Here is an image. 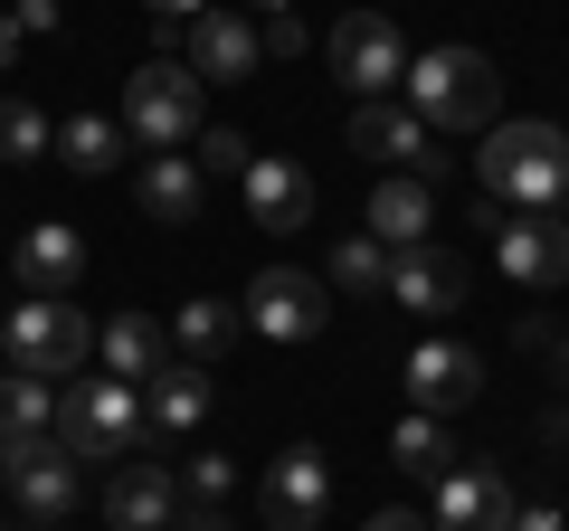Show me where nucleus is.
<instances>
[{"label": "nucleus", "mask_w": 569, "mask_h": 531, "mask_svg": "<svg viewBox=\"0 0 569 531\" xmlns=\"http://www.w3.org/2000/svg\"><path fill=\"white\" fill-rule=\"evenodd\" d=\"M133 200H142V219L190 228V219L209 209V171L190 162V152H152V162H142V181H133Z\"/></svg>", "instance_id": "obj_18"}, {"label": "nucleus", "mask_w": 569, "mask_h": 531, "mask_svg": "<svg viewBox=\"0 0 569 531\" xmlns=\"http://www.w3.org/2000/svg\"><path fill=\"white\" fill-rule=\"evenodd\" d=\"M389 455H399L408 474H427V484H437V474H447V455H456V447H447V428H437V418H427V409H408L399 428H389Z\"/></svg>", "instance_id": "obj_27"}, {"label": "nucleus", "mask_w": 569, "mask_h": 531, "mask_svg": "<svg viewBox=\"0 0 569 531\" xmlns=\"http://www.w3.org/2000/svg\"><path fill=\"white\" fill-rule=\"evenodd\" d=\"M142 409H133V380H67L58 389V447L77 455V465H104V455H133L142 447Z\"/></svg>", "instance_id": "obj_5"}, {"label": "nucleus", "mask_w": 569, "mask_h": 531, "mask_svg": "<svg viewBox=\"0 0 569 531\" xmlns=\"http://www.w3.org/2000/svg\"><path fill=\"white\" fill-rule=\"evenodd\" d=\"M123 152H133L123 114H67V123H58V162H67V171H86V181H104Z\"/></svg>", "instance_id": "obj_24"}, {"label": "nucleus", "mask_w": 569, "mask_h": 531, "mask_svg": "<svg viewBox=\"0 0 569 531\" xmlns=\"http://www.w3.org/2000/svg\"><path fill=\"white\" fill-rule=\"evenodd\" d=\"M48 152H58V123H48V104L10 96V104H0V162H48Z\"/></svg>", "instance_id": "obj_25"}, {"label": "nucleus", "mask_w": 569, "mask_h": 531, "mask_svg": "<svg viewBox=\"0 0 569 531\" xmlns=\"http://www.w3.org/2000/svg\"><path fill=\"white\" fill-rule=\"evenodd\" d=\"M238 332H247V304H228V294H190V304L171 313V351H181V361H219Z\"/></svg>", "instance_id": "obj_23"}, {"label": "nucleus", "mask_w": 569, "mask_h": 531, "mask_svg": "<svg viewBox=\"0 0 569 531\" xmlns=\"http://www.w3.org/2000/svg\"><path fill=\"white\" fill-rule=\"evenodd\" d=\"M190 162H200V171H247V162H257V152H247V133H228V123H209V133H200V152H190Z\"/></svg>", "instance_id": "obj_30"}, {"label": "nucleus", "mask_w": 569, "mask_h": 531, "mask_svg": "<svg viewBox=\"0 0 569 531\" xmlns=\"http://www.w3.org/2000/svg\"><path fill=\"white\" fill-rule=\"evenodd\" d=\"M238 181H247V219H257V228H276V238L313 228V171H305V162H284V152H257Z\"/></svg>", "instance_id": "obj_13"}, {"label": "nucleus", "mask_w": 569, "mask_h": 531, "mask_svg": "<svg viewBox=\"0 0 569 531\" xmlns=\"http://www.w3.org/2000/svg\"><path fill=\"white\" fill-rule=\"evenodd\" d=\"M475 389H485V361H475L466 342H418V351H408V399H418L427 418L466 409Z\"/></svg>", "instance_id": "obj_15"}, {"label": "nucleus", "mask_w": 569, "mask_h": 531, "mask_svg": "<svg viewBox=\"0 0 569 531\" xmlns=\"http://www.w3.org/2000/svg\"><path fill=\"white\" fill-rule=\"evenodd\" d=\"M10 20H20L29 39H48V29H58V0H20V10H10Z\"/></svg>", "instance_id": "obj_34"}, {"label": "nucleus", "mask_w": 569, "mask_h": 531, "mask_svg": "<svg viewBox=\"0 0 569 531\" xmlns=\"http://www.w3.org/2000/svg\"><path fill=\"white\" fill-rule=\"evenodd\" d=\"M257 10H266V20H276V10H295V0H257Z\"/></svg>", "instance_id": "obj_38"}, {"label": "nucleus", "mask_w": 569, "mask_h": 531, "mask_svg": "<svg viewBox=\"0 0 569 531\" xmlns=\"http://www.w3.org/2000/svg\"><path fill=\"white\" fill-rule=\"evenodd\" d=\"M370 238H380L389 257H408V247H437V190L408 181V171H389V181L370 190Z\"/></svg>", "instance_id": "obj_16"}, {"label": "nucleus", "mask_w": 569, "mask_h": 531, "mask_svg": "<svg viewBox=\"0 0 569 531\" xmlns=\"http://www.w3.org/2000/svg\"><path fill=\"white\" fill-rule=\"evenodd\" d=\"M257 20H238V10H200L190 20V77H209V86H247L257 77Z\"/></svg>", "instance_id": "obj_14"}, {"label": "nucleus", "mask_w": 569, "mask_h": 531, "mask_svg": "<svg viewBox=\"0 0 569 531\" xmlns=\"http://www.w3.org/2000/svg\"><path fill=\"white\" fill-rule=\"evenodd\" d=\"M257 48H266V58H305V29H295V10H276V20L257 29Z\"/></svg>", "instance_id": "obj_31"}, {"label": "nucleus", "mask_w": 569, "mask_h": 531, "mask_svg": "<svg viewBox=\"0 0 569 531\" xmlns=\"http://www.w3.org/2000/svg\"><path fill=\"white\" fill-rule=\"evenodd\" d=\"M181 493H190L200 512H219L228 493H238V465H228V455H190V465H181Z\"/></svg>", "instance_id": "obj_29"}, {"label": "nucleus", "mask_w": 569, "mask_h": 531, "mask_svg": "<svg viewBox=\"0 0 569 531\" xmlns=\"http://www.w3.org/2000/svg\"><path fill=\"white\" fill-rule=\"evenodd\" d=\"M389 294H399L408 313H456L466 304V266H456L447 247H408V257H389Z\"/></svg>", "instance_id": "obj_21"}, {"label": "nucleus", "mask_w": 569, "mask_h": 531, "mask_svg": "<svg viewBox=\"0 0 569 531\" xmlns=\"http://www.w3.org/2000/svg\"><path fill=\"white\" fill-rule=\"evenodd\" d=\"M96 351H104V370H114V380H133V389H142L152 370L171 361V332L152 323V313H114V323L96 332Z\"/></svg>", "instance_id": "obj_22"}, {"label": "nucleus", "mask_w": 569, "mask_h": 531, "mask_svg": "<svg viewBox=\"0 0 569 531\" xmlns=\"http://www.w3.org/2000/svg\"><path fill=\"white\" fill-rule=\"evenodd\" d=\"M171 531H228V522H219V512H200V522H171Z\"/></svg>", "instance_id": "obj_37"}, {"label": "nucleus", "mask_w": 569, "mask_h": 531, "mask_svg": "<svg viewBox=\"0 0 569 531\" xmlns=\"http://www.w3.org/2000/svg\"><path fill=\"white\" fill-rule=\"evenodd\" d=\"M512 531H569L560 503H512Z\"/></svg>", "instance_id": "obj_33"}, {"label": "nucleus", "mask_w": 569, "mask_h": 531, "mask_svg": "<svg viewBox=\"0 0 569 531\" xmlns=\"http://www.w3.org/2000/svg\"><path fill=\"white\" fill-rule=\"evenodd\" d=\"M0 531H10V522H0Z\"/></svg>", "instance_id": "obj_39"}, {"label": "nucleus", "mask_w": 569, "mask_h": 531, "mask_svg": "<svg viewBox=\"0 0 569 531\" xmlns=\"http://www.w3.org/2000/svg\"><path fill=\"white\" fill-rule=\"evenodd\" d=\"M323 323H332V285L305 275V266H266L247 285V332L257 342H313Z\"/></svg>", "instance_id": "obj_8"}, {"label": "nucleus", "mask_w": 569, "mask_h": 531, "mask_svg": "<svg viewBox=\"0 0 569 531\" xmlns=\"http://www.w3.org/2000/svg\"><path fill=\"white\" fill-rule=\"evenodd\" d=\"M399 86H408V114L437 133H493V104H503L485 48H427V58H408Z\"/></svg>", "instance_id": "obj_2"}, {"label": "nucleus", "mask_w": 569, "mask_h": 531, "mask_svg": "<svg viewBox=\"0 0 569 531\" xmlns=\"http://www.w3.org/2000/svg\"><path fill=\"white\" fill-rule=\"evenodd\" d=\"M493 266H503L512 285H531V294L569 285V219H560V209H522V219H503V228H493Z\"/></svg>", "instance_id": "obj_10"}, {"label": "nucleus", "mask_w": 569, "mask_h": 531, "mask_svg": "<svg viewBox=\"0 0 569 531\" xmlns=\"http://www.w3.org/2000/svg\"><path fill=\"white\" fill-rule=\"evenodd\" d=\"M0 484H10V503L29 522H67L77 512V455L58 447V428L48 437H0Z\"/></svg>", "instance_id": "obj_7"}, {"label": "nucleus", "mask_w": 569, "mask_h": 531, "mask_svg": "<svg viewBox=\"0 0 569 531\" xmlns=\"http://www.w3.org/2000/svg\"><path fill=\"white\" fill-rule=\"evenodd\" d=\"M171 503H181V484L162 465H142V455H123L114 484H104V522L114 531H171Z\"/></svg>", "instance_id": "obj_19"}, {"label": "nucleus", "mask_w": 569, "mask_h": 531, "mask_svg": "<svg viewBox=\"0 0 569 531\" xmlns=\"http://www.w3.org/2000/svg\"><path fill=\"white\" fill-rule=\"evenodd\" d=\"M0 351H10V370L20 380H77L86 351H96V323H86L67 294H29V304H10V323H0Z\"/></svg>", "instance_id": "obj_4"}, {"label": "nucleus", "mask_w": 569, "mask_h": 531, "mask_svg": "<svg viewBox=\"0 0 569 531\" xmlns=\"http://www.w3.org/2000/svg\"><path fill=\"white\" fill-rule=\"evenodd\" d=\"M351 152H370V162L408 171V181H427L437 171V123H418L408 104H351Z\"/></svg>", "instance_id": "obj_11"}, {"label": "nucleus", "mask_w": 569, "mask_h": 531, "mask_svg": "<svg viewBox=\"0 0 569 531\" xmlns=\"http://www.w3.org/2000/svg\"><path fill=\"white\" fill-rule=\"evenodd\" d=\"M427 531H512V484L503 465H485V455H466V465L437 474V522Z\"/></svg>", "instance_id": "obj_12"}, {"label": "nucleus", "mask_w": 569, "mask_h": 531, "mask_svg": "<svg viewBox=\"0 0 569 531\" xmlns=\"http://www.w3.org/2000/svg\"><path fill=\"white\" fill-rule=\"evenodd\" d=\"M48 428H58V389L10 370V380H0V437H48Z\"/></svg>", "instance_id": "obj_26"}, {"label": "nucleus", "mask_w": 569, "mask_h": 531, "mask_svg": "<svg viewBox=\"0 0 569 531\" xmlns=\"http://www.w3.org/2000/svg\"><path fill=\"white\" fill-rule=\"evenodd\" d=\"M257 503H266V531H323V512H332V455L323 447H284L276 465H266Z\"/></svg>", "instance_id": "obj_9"}, {"label": "nucleus", "mask_w": 569, "mask_h": 531, "mask_svg": "<svg viewBox=\"0 0 569 531\" xmlns=\"http://www.w3.org/2000/svg\"><path fill=\"white\" fill-rule=\"evenodd\" d=\"M142 389H152V399H142V428L152 437H190L209 418V361H181V351H171Z\"/></svg>", "instance_id": "obj_17"}, {"label": "nucleus", "mask_w": 569, "mask_h": 531, "mask_svg": "<svg viewBox=\"0 0 569 531\" xmlns=\"http://www.w3.org/2000/svg\"><path fill=\"white\" fill-rule=\"evenodd\" d=\"M142 10H152V20H171V29H190L200 10H219V0H142Z\"/></svg>", "instance_id": "obj_32"}, {"label": "nucleus", "mask_w": 569, "mask_h": 531, "mask_svg": "<svg viewBox=\"0 0 569 531\" xmlns=\"http://www.w3.org/2000/svg\"><path fill=\"white\" fill-rule=\"evenodd\" d=\"M10 266H20V294H77V275H86V238H77L67 219H39V228L20 238V257H10Z\"/></svg>", "instance_id": "obj_20"}, {"label": "nucleus", "mask_w": 569, "mask_h": 531, "mask_svg": "<svg viewBox=\"0 0 569 531\" xmlns=\"http://www.w3.org/2000/svg\"><path fill=\"white\" fill-rule=\"evenodd\" d=\"M323 285H351V294H389V247L370 238V228H361V238H342V247H332V275H323Z\"/></svg>", "instance_id": "obj_28"}, {"label": "nucleus", "mask_w": 569, "mask_h": 531, "mask_svg": "<svg viewBox=\"0 0 569 531\" xmlns=\"http://www.w3.org/2000/svg\"><path fill=\"white\" fill-rule=\"evenodd\" d=\"M475 171H485L493 200H512V219H522V209H560L569 200V133H560V123H541V114L493 123L485 152H475Z\"/></svg>", "instance_id": "obj_1"}, {"label": "nucleus", "mask_w": 569, "mask_h": 531, "mask_svg": "<svg viewBox=\"0 0 569 531\" xmlns=\"http://www.w3.org/2000/svg\"><path fill=\"white\" fill-rule=\"evenodd\" d=\"M361 531H427V522H418V512H399V503H389V512H370Z\"/></svg>", "instance_id": "obj_35"}, {"label": "nucleus", "mask_w": 569, "mask_h": 531, "mask_svg": "<svg viewBox=\"0 0 569 531\" xmlns=\"http://www.w3.org/2000/svg\"><path fill=\"white\" fill-rule=\"evenodd\" d=\"M200 123H209V104H200V77H190L181 58H142L133 77H123V133H133L142 152H190Z\"/></svg>", "instance_id": "obj_3"}, {"label": "nucleus", "mask_w": 569, "mask_h": 531, "mask_svg": "<svg viewBox=\"0 0 569 531\" xmlns=\"http://www.w3.org/2000/svg\"><path fill=\"white\" fill-rule=\"evenodd\" d=\"M20 48H29V29H20V20H0V67L20 58Z\"/></svg>", "instance_id": "obj_36"}, {"label": "nucleus", "mask_w": 569, "mask_h": 531, "mask_svg": "<svg viewBox=\"0 0 569 531\" xmlns=\"http://www.w3.org/2000/svg\"><path fill=\"white\" fill-rule=\"evenodd\" d=\"M323 58H332V77H342L361 104H380L389 86L408 77V39L380 20V10H342V20H332V39H323Z\"/></svg>", "instance_id": "obj_6"}]
</instances>
